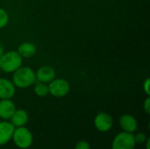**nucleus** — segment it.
<instances>
[{"label":"nucleus","instance_id":"17","mask_svg":"<svg viewBox=\"0 0 150 149\" xmlns=\"http://www.w3.org/2000/svg\"><path fill=\"white\" fill-rule=\"evenodd\" d=\"M75 149H91L90 144L85 141H81L76 143Z\"/></svg>","mask_w":150,"mask_h":149},{"label":"nucleus","instance_id":"8","mask_svg":"<svg viewBox=\"0 0 150 149\" xmlns=\"http://www.w3.org/2000/svg\"><path fill=\"white\" fill-rule=\"evenodd\" d=\"M35 76H36V80L38 82H41L48 84L52 80L55 78L56 73L54 68L47 65H44L40 67L37 69V71H35Z\"/></svg>","mask_w":150,"mask_h":149},{"label":"nucleus","instance_id":"12","mask_svg":"<svg viewBox=\"0 0 150 149\" xmlns=\"http://www.w3.org/2000/svg\"><path fill=\"white\" fill-rule=\"evenodd\" d=\"M10 119L11 123L14 126V127H20L25 126L27 124L29 120V116L26 111L23 109H16Z\"/></svg>","mask_w":150,"mask_h":149},{"label":"nucleus","instance_id":"3","mask_svg":"<svg viewBox=\"0 0 150 149\" xmlns=\"http://www.w3.org/2000/svg\"><path fill=\"white\" fill-rule=\"evenodd\" d=\"M11 140L14 144L20 149L29 148L33 141L31 131L25 126L15 127Z\"/></svg>","mask_w":150,"mask_h":149},{"label":"nucleus","instance_id":"15","mask_svg":"<svg viewBox=\"0 0 150 149\" xmlns=\"http://www.w3.org/2000/svg\"><path fill=\"white\" fill-rule=\"evenodd\" d=\"M10 21V16L8 12L2 7H0V29L5 27Z\"/></svg>","mask_w":150,"mask_h":149},{"label":"nucleus","instance_id":"20","mask_svg":"<svg viewBox=\"0 0 150 149\" xmlns=\"http://www.w3.org/2000/svg\"><path fill=\"white\" fill-rule=\"evenodd\" d=\"M145 145H146V149H150V139L148 138L145 141Z\"/></svg>","mask_w":150,"mask_h":149},{"label":"nucleus","instance_id":"9","mask_svg":"<svg viewBox=\"0 0 150 149\" xmlns=\"http://www.w3.org/2000/svg\"><path fill=\"white\" fill-rule=\"evenodd\" d=\"M120 128L127 133H134L138 129L137 119L130 114H123L119 119Z\"/></svg>","mask_w":150,"mask_h":149},{"label":"nucleus","instance_id":"4","mask_svg":"<svg viewBox=\"0 0 150 149\" xmlns=\"http://www.w3.org/2000/svg\"><path fill=\"white\" fill-rule=\"evenodd\" d=\"M48 91L54 97H63L70 91V84L63 78H54L48 83Z\"/></svg>","mask_w":150,"mask_h":149},{"label":"nucleus","instance_id":"13","mask_svg":"<svg viewBox=\"0 0 150 149\" xmlns=\"http://www.w3.org/2000/svg\"><path fill=\"white\" fill-rule=\"evenodd\" d=\"M17 52L18 53V54L24 59H28V58H31L33 57L36 52H37V48H36V46L32 43V42H22L18 47V50Z\"/></svg>","mask_w":150,"mask_h":149},{"label":"nucleus","instance_id":"6","mask_svg":"<svg viewBox=\"0 0 150 149\" xmlns=\"http://www.w3.org/2000/svg\"><path fill=\"white\" fill-rule=\"evenodd\" d=\"M94 126L101 133L109 132L113 126V119L107 112H99L94 119Z\"/></svg>","mask_w":150,"mask_h":149},{"label":"nucleus","instance_id":"22","mask_svg":"<svg viewBox=\"0 0 150 149\" xmlns=\"http://www.w3.org/2000/svg\"><path fill=\"white\" fill-rule=\"evenodd\" d=\"M1 75H2V70H1V68H0V77H1Z\"/></svg>","mask_w":150,"mask_h":149},{"label":"nucleus","instance_id":"10","mask_svg":"<svg viewBox=\"0 0 150 149\" xmlns=\"http://www.w3.org/2000/svg\"><path fill=\"white\" fill-rule=\"evenodd\" d=\"M14 126L7 120L0 121V146L7 144L12 138Z\"/></svg>","mask_w":150,"mask_h":149},{"label":"nucleus","instance_id":"21","mask_svg":"<svg viewBox=\"0 0 150 149\" xmlns=\"http://www.w3.org/2000/svg\"><path fill=\"white\" fill-rule=\"evenodd\" d=\"M4 53V47H3V45H2V43L0 42V58H1V56L3 55V54Z\"/></svg>","mask_w":150,"mask_h":149},{"label":"nucleus","instance_id":"7","mask_svg":"<svg viewBox=\"0 0 150 149\" xmlns=\"http://www.w3.org/2000/svg\"><path fill=\"white\" fill-rule=\"evenodd\" d=\"M16 89L11 80L0 77V99H11L16 94Z\"/></svg>","mask_w":150,"mask_h":149},{"label":"nucleus","instance_id":"14","mask_svg":"<svg viewBox=\"0 0 150 149\" xmlns=\"http://www.w3.org/2000/svg\"><path fill=\"white\" fill-rule=\"evenodd\" d=\"M33 85H34L33 92H34V94L36 96H38L40 97H47L49 94L48 84L47 83H44L36 81V83Z\"/></svg>","mask_w":150,"mask_h":149},{"label":"nucleus","instance_id":"19","mask_svg":"<svg viewBox=\"0 0 150 149\" xmlns=\"http://www.w3.org/2000/svg\"><path fill=\"white\" fill-rule=\"evenodd\" d=\"M149 87H150V80L149 78H147L144 82H143V90L145 91V93L147 94V96H149Z\"/></svg>","mask_w":150,"mask_h":149},{"label":"nucleus","instance_id":"11","mask_svg":"<svg viewBox=\"0 0 150 149\" xmlns=\"http://www.w3.org/2000/svg\"><path fill=\"white\" fill-rule=\"evenodd\" d=\"M16 105L11 99H0V119L8 120L16 111Z\"/></svg>","mask_w":150,"mask_h":149},{"label":"nucleus","instance_id":"2","mask_svg":"<svg viewBox=\"0 0 150 149\" xmlns=\"http://www.w3.org/2000/svg\"><path fill=\"white\" fill-rule=\"evenodd\" d=\"M23 64V58L16 50L4 52L0 58V68L2 72L12 74Z\"/></svg>","mask_w":150,"mask_h":149},{"label":"nucleus","instance_id":"18","mask_svg":"<svg viewBox=\"0 0 150 149\" xmlns=\"http://www.w3.org/2000/svg\"><path fill=\"white\" fill-rule=\"evenodd\" d=\"M143 109L145 111V112L147 114H150V97L149 96H148V97L145 99L144 103H143Z\"/></svg>","mask_w":150,"mask_h":149},{"label":"nucleus","instance_id":"1","mask_svg":"<svg viewBox=\"0 0 150 149\" xmlns=\"http://www.w3.org/2000/svg\"><path fill=\"white\" fill-rule=\"evenodd\" d=\"M35 71L27 66H21L12 73L11 82L18 89H27L36 83Z\"/></svg>","mask_w":150,"mask_h":149},{"label":"nucleus","instance_id":"16","mask_svg":"<svg viewBox=\"0 0 150 149\" xmlns=\"http://www.w3.org/2000/svg\"><path fill=\"white\" fill-rule=\"evenodd\" d=\"M147 139L148 137L144 133H138L134 135V141L138 144H144Z\"/></svg>","mask_w":150,"mask_h":149},{"label":"nucleus","instance_id":"5","mask_svg":"<svg viewBox=\"0 0 150 149\" xmlns=\"http://www.w3.org/2000/svg\"><path fill=\"white\" fill-rule=\"evenodd\" d=\"M135 146L134 134L123 131L118 133L113 139L112 149H134Z\"/></svg>","mask_w":150,"mask_h":149}]
</instances>
